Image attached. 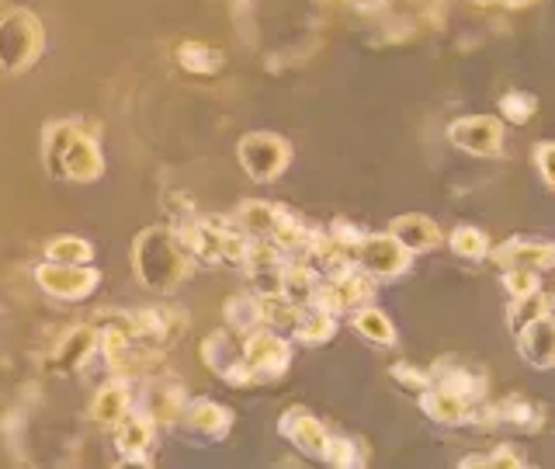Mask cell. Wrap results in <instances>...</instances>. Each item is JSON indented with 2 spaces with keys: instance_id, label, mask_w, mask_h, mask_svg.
Returning a JSON list of instances; mask_svg holds the SVG:
<instances>
[{
  "instance_id": "6da1fadb",
  "label": "cell",
  "mask_w": 555,
  "mask_h": 469,
  "mask_svg": "<svg viewBox=\"0 0 555 469\" xmlns=\"http://www.w3.org/2000/svg\"><path fill=\"white\" fill-rule=\"evenodd\" d=\"M191 265H195V257L184 248L173 223L146 226L132 240V271L150 292H173L188 278Z\"/></svg>"
},
{
  "instance_id": "7a4b0ae2",
  "label": "cell",
  "mask_w": 555,
  "mask_h": 469,
  "mask_svg": "<svg viewBox=\"0 0 555 469\" xmlns=\"http://www.w3.org/2000/svg\"><path fill=\"white\" fill-rule=\"evenodd\" d=\"M42 161L52 178L74 181V185L94 181L104 170V156H101L98 139H94V132H87L80 122H52V126H46Z\"/></svg>"
},
{
  "instance_id": "3957f363",
  "label": "cell",
  "mask_w": 555,
  "mask_h": 469,
  "mask_svg": "<svg viewBox=\"0 0 555 469\" xmlns=\"http://www.w3.org/2000/svg\"><path fill=\"white\" fill-rule=\"evenodd\" d=\"M46 49V28L39 14L25 8H11L0 14V69L4 74H25L39 63Z\"/></svg>"
},
{
  "instance_id": "277c9868",
  "label": "cell",
  "mask_w": 555,
  "mask_h": 469,
  "mask_svg": "<svg viewBox=\"0 0 555 469\" xmlns=\"http://www.w3.org/2000/svg\"><path fill=\"white\" fill-rule=\"evenodd\" d=\"M236 161L250 181L271 185L292 164V143L278 132H247L236 147Z\"/></svg>"
},
{
  "instance_id": "5b68a950",
  "label": "cell",
  "mask_w": 555,
  "mask_h": 469,
  "mask_svg": "<svg viewBox=\"0 0 555 469\" xmlns=\"http://www.w3.org/2000/svg\"><path fill=\"white\" fill-rule=\"evenodd\" d=\"M243 362H247L254 386L257 382H274V379H282L292 365V341L282 330L257 327L254 334L243 338Z\"/></svg>"
},
{
  "instance_id": "8992f818",
  "label": "cell",
  "mask_w": 555,
  "mask_h": 469,
  "mask_svg": "<svg viewBox=\"0 0 555 469\" xmlns=\"http://www.w3.org/2000/svg\"><path fill=\"white\" fill-rule=\"evenodd\" d=\"M354 265L369 271L375 282H396L413 265V254L399 243L389 230L386 233H364L361 248L354 251Z\"/></svg>"
},
{
  "instance_id": "52a82bcc",
  "label": "cell",
  "mask_w": 555,
  "mask_h": 469,
  "mask_svg": "<svg viewBox=\"0 0 555 469\" xmlns=\"http://www.w3.org/2000/svg\"><path fill=\"white\" fill-rule=\"evenodd\" d=\"M198 355L208 365V372H216L219 379L230 382V386H254V379L247 372V362H243V338L233 334L230 327L205 334Z\"/></svg>"
},
{
  "instance_id": "ba28073f",
  "label": "cell",
  "mask_w": 555,
  "mask_h": 469,
  "mask_svg": "<svg viewBox=\"0 0 555 469\" xmlns=\"http://www.w3.org/2000/svg\"><path fill=\"white\" fill-rule=\"evenodd\" d=\"M479 428H511V431H520V434H534L542 431L545 424V410L528 400L525 393H507L500 396L496 404H479V417H476Z\"/></svg>"
},
{
  "instance_id": "9c48e42d",
  "label": "cell",
  "mask_w": 555,
  "mask_h": 469,
  "mask_svg": "<svg viewBox=\"0 0 555 469\" xmlns=\"http://www.w3.org/2000/svg\"><path fill=\"white\" fill-rule=\"evenodd\" d=\"M451 147L473 156H500L503 153V122L496 115H459L448 122Z\"/></svg>"
},
{
  "instance_id": "30bf717a",
  "label": "cell",
  "mask_w": 555,
  "mask_h": 469,
  "mask_svg": "<svg viewBox=\"0 0 555 469\" xmlns=\"http://www.w3.org/2000/svg\"><path fill=\"white\" fill-rule=\"evenodd\" d=\"M35 282L52 300H83L101 282V275L87 265H60V261H42L35 268Z\"/></svg>"
},
{
  "instance_id": "8fae6325",
  "label": "cell",
  "mask_w": 555,
  "mask_h": 469,
  "mask_svg": "<svg viewBox=\"0 0 555 469\" xmlns=\"http://www.w3.org/2000/svg\"><path fill=\"white\" fill-rule=\"evenodd\" d=\"M416 404H421V410L430 417L434 424H444V428L476 424V417H479V404H476V400H468L459 390L434 386V382H430V386L421 396H416Z\"/></svg>"
},
{
  "instance_id": "7c38bea8",
  "label": "cell",
  "mask_w": 555,
  "mask_h": 469,
  "mask_svg": "<svg viewBox=\"0 0 555 469\" xmlns=\"http://www.w3.org/2000/svg\"><path fill=\"white\" fill-rule=\"evenodd\" d=\"M135 334L153 352H164V347L178 344L181 334L188 330V313L173 309V306H150V309H135Z\"/></svg>"
},
{
  "instance_id": "4fadbf2b",
  "label": "cell",
  "mask_w": 555,
  "mask_h": 469,
  "mask_svg": "<svg viewBox=\"0 0 555 469\" xmlns=\"http://www.w3.org/2000/svg\"><path fill=\"white\" fill-rule=\"evenodd\" d=\"M490 261L500 271L503 268H528V271L542 275V271L555 268V243L538 240V237H511L490 251Z\"/></svg>"
},
{
  "instance_id": "5bb4252c",
  "label": "cell",
  "mask_w": 555,
  "mask_h": 469,
  "mask_svg": "<svg viewBox=\"0 0 555 469\" xmlns=\"http://www.w3.org/2000/svg\"><path fill=\"white\" fill-rule=\"evenodd\" d=\"M278 431L282 439H288L295 448L309 459H326V445H330V431L320 417H312L306 407H288L282 417H278Z\"/></svg>"
},
{
  "instance_id": "9a60e30c",
  "label": "cell",
  "mask_w": 555,
  "mask_h": 469,
  "mask_svg": "<svg viewBox=\"0 0 555 469\" xmlns=\"http://www.w3.org/2000/svg\"><path fill=\"white\" fill-rule=\"evenodd\" d=\"M153 428L156 421L146 410H129L121 421L115 424V448L121 452V462L126 466H150L146 452L153 448Z\"/></svg>"
},
{
  "instance_id": "2e32d148",
  "label": "cell",
  "mask_w": 555,
  "mask_h": 469,
  "mask_svg": "<svg viewBox=\"0 0 555 469\" xmlns=\"http://www.w3.org/2000/svg\"><path fill=\"white\" fill-rule=\"evenodd\" d=\"M427 372H430V382H434V386L459 390V393H465L468 400H476V404H482V400H486V390H490V379H486V369H479V365H468V362H459V358H438Z\"/></svg>"
},
{
  "instance_id": "e0dca14e",
  "label": "cell",
  "mask_w": 555,
  "mask_h": 469,
  "mask_svg": "<svg viewBox=\"0 0 555 469\" xmlns=\"http://www.w3.org/2000/svg\"><path fill=\"white\" fill-rule=\"evenodd\" d=\"M98 347H101L98 327H94V324H80V327L66 330V334H63V341L56 344V352H52L49 369H52V372H60V376L77 372L80 365L98 352Z\"/></svg>"
},
{
  "instance_id": "ac0fdd59",
  "label": "cell",
  "mask_w": 555,
  "mask_h": 469,
  "mask_svg": "<svg viewBox=\"0 0 555 469\" xmlns=\"http://www.w3.org/2000/svg\"><path fill=\"white\" fill-rule=\"evenodd\" d=\"M389 233L403 243V248L416 257V254H430L444 243V230L430 216L424 213H403L389 223Z\"/></svg>"
},
{
  "instance_id": "d6986e66",
  "label": "cell",
  "mask_w": 555,
  "mask_h": 469,
  "mask_svg": "<svg viewBox=\"0 0 555 469\" xmlns=\"http://www.w3.org/2000/svg\"><path fill=\"white\" fill-rule=\"evenodd\" d=\"M517 352L531 369H555V313L517 330Z\"/></svg>"
},
{
  "instance_id": "ffe728a7",
  "label": "cell",
  "mask_w": 555,
  "mask_h": 469,
  "mask_svg": "<svg viewBox=\"0 0 555 469\" xmlns=\"http://www.w3.org/2000/svg\"><path fill=\"white\" fill-rule=\"evenodd\" d=\"M195 439L205 442H219L230 434L233 428V414L230 407L216 404V400H188V410H184V421H181Z\"/></svg>"
},
{
  "instance_id": "44dd1931",
  "label": "cell",
  "mask_w": 555,
  "mask_h": 469,
  "mask_svg": "<svg viewBox=\"0 0 555 469\" xmlns=\"http://www.w3.org/2000/svg\"><path fill=\"white\" fill-rule=\"evenodd\" d=\"M317 233H320V226H309L306 219H299V216L288 213V208L282 205V213H278V226H274L271 240L278 243V251H282L285 261H288V257H309Z\"/></svg>"
},
{
  "instance_id": "7402d4cb",
  "label": "cell",
  "mask_w": 555,
  "mask_h": 469,
  "mask_svg": "<svg viewBox=\"0 0 555 469\" xmlns=\"http://www.w3.org/2000/svg\"><path fill=\"white\" fill-rule=\"evenodd\" d=\"M129 410H132V390H129V382L121 379V376L112 379V382H104V386L94 393V404H91L94 424H101V428H115Z\"/></svg>"
},
{
  "instance_id": "603a6c76",
  "label": "cell",
  "mask_w": 555,
  "mask_h": 469,
  "mask_svg": "<svg viewBox=\"0 0 555 469\" xmlns=\"http://www.w3.org/2000/svg\"><path fill=\"white\" fill-rule=\"evenodd\" d=\"M278 213H282V205H271V202H240L236 205V213H233V226L236 230H243L250 240H264L274 233V226H278Z\"/></svg>"
},
{
  "instance_id": "cb8c5ba5",
  "label": "cell",
  "mask_w": 555,
  "mask_h": 469,
  "mask_svg": "<svg viewBox=\"0 0 555 469\" xmlns=\"http://www.w3.org/2000/svg\"><path fill=\"white\" fill-rule=\"evenodd\" d=\"M320 286V271L312 268L309 257H288L285 261V271H282V292L295 306H309L312 292Z\"/></svg>"
},
{
  "instance_id": "d4e9b609",
  "label": "cell",
  "mask_w": 555,
  "mask_h": 469,
  "mask_svg": "<svg viewBox=\"0 0 555 469\" xmlns=\"http://www.w3.org/2000/svg\"><path fill=\"white\" fill-rule=\"evenodd\" d=\"M334 286H337V300H340V309L351 317L354 309H361V306H372L375 303V295H378V282L369 275V271H361V268H354V271H347V275H340V278H334Z\"/></svg>"
},
{
  "instance_id": "484cf974",
  "label": "cell",
  "mask_w": 555,
  "mask_h": 469,
  "mask_svg": "<svg viewBox=\"0 0 555 469\" xmlns=\"http://www.w3.org/2000/svg\"><path fill=\"white\" fill-rule=\"evenodd\" d=\"M334 334H337V317H330V313H323L317 306H302L299 320H295V327H292V338L306 347H320Z\"/></svg>"
},
{
  "instance_id": "4316f807",
  "label": "cell",
  "mask_w": 555,
  "mask_h": 469,
  "mask_svg": "<svg viewBox=\"0 0 555 469\" xmlns=\"http://www.w3.org/2000/svg\"><path fill=\"white\" fill-rule=\"evenodd\" d=\"M222 313H225V327H230L233 334H240V338H247V334H254L257 327H264V320H260V300L250 289L230 295L225 306H222Z\"/></svg>"
},
{
  "instance_id": "83f0119b",
  "label": "cell",
  "mask_w": 555,
  "mask_h": 469,
  "mask_svg": "<svg viewBox=\"0 0 555 469\" xmlns=\"http://www.w3.org/2000/svg\"><path fill=\"white\" fill-rule=\"evenodd\" d=\"M552 292L542 286V289H534L528 295H517V300H511L507 306V327H511V334H517V330H525L528 324L534 320H542L552 313Z\"/></svg>"
},
{
  "instance_id": "f1b7e54d",
  "label": "cell",
  "mask_w": 555,
  "mask_h": 469,
  "mask_svg": "<svg viewBox=\"0 0 555 469\" xmlns=\"http://www.w3.org/2000/svg\"><path fill=\"white\" fill-rule=\"evenodd\" d=\"M448 251L455 257H462V261H473V265H479V261H490L493 243H490V237H486V230H479V226L459 223L455 230L448 233Z\"/></svg>"
},
{
  "instance_id": "f546056e",
  "label": "cell",
  "mask_w": 555,
  "mask_h": 469,
  "mask_svg": "<svg viewBox=\"0 0 555 469\" xmlns=\"http://www.w3.org/2000/svg\"><path fill=\"white\" fill-rule=\"evenodd\" d=\"M351 327H354L358 334H361L364 341H369V344H375V347H389V344H396V324H392L375 303L354 309V313H351Z\"/></svg>"
},
{
  "instance_id": "4dcf8cb0",
  "label": "cell",
  "mask_w": 555,
  "mask_h": 469,
  "mask_svg": "<svg viewBox=\"0 0 555 469\" xmlns=\"http://www.w3.org/2000/svg\"><path fill=\"white\" fill-rule=\"evenodd\" d=\"M188 410V396L178 386H153L146 396V414L156 424H181Z\"/></svg>"
},
{
  "instance_id": "1f68e13d",
  "label": "cell",
  "mask_w": 555,
  "mask_h": 469,
  "mask_svg": "<svg viewBox=\"0 0 555 469\" xmlns=\"http://www.w3.org/2000/svg\"><path fill=\"white\" fill-rule=\"evenodd\" d=\"M178 63L195 77H212L222 69L225 56H222V49L208 46V42H181L178 46Z\"/></svg>"
},
{
  "instance_id": "d6a6232c",
  "label": "cell",
  "mask_w": 555,
  "mask_h": 469,
  "mask_svg": "<svg viewBox=\"0 0 555 469\" xmlns=\"http://www.w3.org/2000/svg\"><path fill=\"white\" fill-rule=\"evenodd\" d=\"M260 300V320L271 330H282V334H292L295 320H299V309L285 292H274V295H257Z\"/></svg>"
},
{
  "instance_id": "836d02e7",
  "label": "cell",
  "mask_w": 555,
  "mask_h": 469,
  "mask_svg": "<svg viewBox=\"0 0 555 469\" xmlns=\"http://www.w3.org/2000/svg\"><path fill=\"white\" fill-rule=\"evenodd\" d=\"M500 122H511V126H528L538 112V98L531 91H520V87H511V91H503L500 101Z\"/></svg>"
},
{
  "instance_id": "e575fe53",
  "label": "cell",
  "mask_w": 555,
  "mask_h": 469,
  "mask_svg": "<svg viewBox=\"0 0 555 469\" xmlns=\"http://www.w3.org/2000/svg\"><path fill=\"white\" fill-rule=\"evenodd\" d=\"M94 257V248L80 237H56L49 240L46 261H60V265H87Z\"/></svg>"
},
{
  "instance_id": "d590c367",
  "label": "cell",
  "mask_w": 555,
  "mask_h": 469,
  "mask_svg": "<svg viewBox=\"0 0 555 469\" xmlns=\"http://www.w3.org/2000/svg\"><path fill=\"white\" fill-rule=\"evenodd\" d=\"M326 466L334 469H351L364 462V442L358 439H344V434H330V445H326Z\"/></svg>"
},
{
  "instance_id": "8d00e7d4",
  "label": "cell",
  "mask_w": 555,
  "mask_h": 469,
  "mask_svg": "<svg viewBox=\"0 0 555 469\" xmlns=\"http://www.w3.org/2000/svg\"><path fill=\"white\" fill-rule=\"evenodd\" d=\"M389 376H392V382L403 393H410V396H421L427 386H430V372L427 369H416L413 362H396L392 369H389Z\"/></svg>"
},
{
  "instance_id": "74e56055",
  "label": "cell",
  "mask_w": 555,
  "mask_h": 469,
  "mask_svg": "<svg viewBox=\"0 0 555 469\" xmlns=\"http://www.w3.org/2000/svg\"><path fill=\"white\" fill-rule=\"evenodd\" d=\"M500 282H503V289H507L511 300H517V295H528L534 289H542V275L528 271V268H503Z\"/></svg>"
},
{
  "instance_id": "f35d334b",
  "label": "cell",
  "mask_w": 555,
  "mask_h": 469,
  "mask_svg": "<svg viewBox=\"0 0 555 469\" xmlns=\"http://www.w3.org/2000/svg\"><path fill=\"white\" fill-rule=\"evenodd\" d=\"M326 233L334 237L340 248H347V251H358L361 240H364V230H361V226H354L351 219H334V223L326 226Z\"/></svg>"
},
{
  "instance_id": "ab89813d",
  "label": "cell",
  "mask_w": 555,
  "mask_h": 469,
  "mask_svg": "<svg viewBox=\"0 0 555 469\" xmlns=\"http://www.w3.org/2000/svg\"><path fill=\"white\" fill-rule=\"evenodd\" d=\"M534 167H538V178H542L548 188H555V143L534 147Z\"/></svg>"
},
{
  "instance_id": "60d3db41",
  "label": "cell",
  "mask_w": 555,
  "mask_h": 469,
  "mask_svg": "<svg viewBox=\"0 0 555 469\" xmlns=\"http://www.w3.org/2000/svg\"><path fill=\"white\" fill-rule=\"evenodd\" d=\"M486 456H490V469H520L525 466V459H520L511 445H496L493 452H486Z\"/></svg>"
},
{
  "instance_id": "b9f144b4",
  "label": "cell",
  "mask_w": 555,
  "mask_h": 469,
  "mask_svg": "<svg viewBox=\"0 0 555 469\" xmlns=\"http://www.w3.org/2000/svg\"><path fill=\"white\" fill-rule=\"evenodd\" d=\"M462 469H490V456H479V452H468V456L459 459Z\"/></svg>"
},
{
  "instance_id": "7bdbcfd3",
  "label": "cell",
  "mask_w": 555,
  "mask_h": 469,
  "mask_svg": "<svg viewBox=\"0 0 555 469\" xmlns=\"http://www.w3.org/2000/svg\"><path fill=\"white\" fill-rule=\"evenodd\" d=\"M493 4H503V8H514V11H520V8H534L538 0H493Z\"/></svg>"
},
{
  "instance_id": "ee69618b",
  "label": "cell",
  "mask_w": 555,
  "mask_h": 469,
  "mask_svg": "<svg viewBox=\"0 0 555 469\" xmlns=\"http://www.w3.org/2000/svg\"><path fill=\"white\" fill-rule=\"evenodd\" d=\"M476 4H493V0H476Z\"/></svg>"
}]
</instances>
